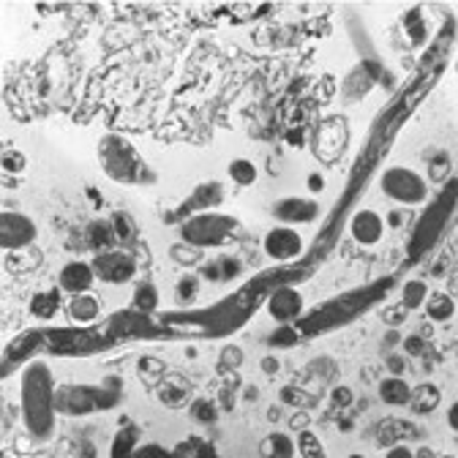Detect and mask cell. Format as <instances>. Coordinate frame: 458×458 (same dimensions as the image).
Here are the masks:
<instances>
[{
    "mask_svg": "<svg viewBox=\"0 0 458 458\" xmlns=\"http://www.w3.org/2000/svg\"><path fill=\"white\" fill-rule=\"evenodd\" d=\"M385 458H415V453L407 445H395L385 453Z\"/></svg>",
    "mask_w": 458,
    "mask_h": 458,
    "instance_id": "40",
    "label": "cell"
},
{
    "mask_svg": "<svg viewBox=\"0 0 458 458\" xmlns=\"http://www.w3.org/2000/svg\"><path fill=\"white\" fill-rule=\"evenodd\" d=\"M385 366H387L390 377H401V374H404V369H407V363H404V358H401V355H387Z\"/></svg>",
    "mask_w": 458,
    "mask_h": 458,
    "instance_id": "38",
    "label": "cell"
},
{
    "mask_svg": "<svg viewBox=\"0 0 458 458\" xmlns=\"http://www.w3.org/2000/svg\"><path fill=\"white\" fill-rule=\"evenodd\" d=\"M347 458H366V455H360V453H352V455H347Z\"/></svg>",
    "mask_w": 458,
    "mask_h": 458,
    "instance_id": "47",
    "label": "cell"
},
{
    "mask_svg": "<svg viewBox=\"0 0 458 458\" xmlns=\"http://www.w3.org/2000/svg\"><path fill=\"white\" fill-rule=\"evenodd\" d=\"M447 172H450V158H447V153H437V158H431V166H428L431 181L442 183V181L447 178Z\"/></svg>",
    "mask_w": 458,
    "mask_h": 458,
    "instance_id": "33",
    "label": "cell"
},
{
    "mask_svg": "<svg viewBox=\"0 0 458 458\" xmlns=\"http://www.w3.org/2000/svg\"><path fill=\"white\" fill-rule=\"evenodd\" d=\"M298 341H301V333L293 325H278L267 335V347H273V350H293V347H298Z\"/></svg>",
    "mask_w": 458,
    "mask_h": 458,
    "instance_id": "26",
    "label": "cell"
},
{
    "mask_svg": "<svg viewBox=\"0 0 458 458\" xmlns=\"http://www.w3.org/2000/svg\"><path fill=\"white\" fill-rule=\"evenodd\" d=\"M455 205H458V181L453 178V181H447L442 186L437 199L423 210V216H420V221L415 226L412 243H410V254L412 257H423L437 243V238L445 233V226H447Z\"/></svg>",
    "mask_w": 458,
    "mask_h": 458,
    "instance_id": "3",
    "label": "cell"
},
{
    "mask_svg": "<svg viewBox=\"0 0 458 458\" xmlns=\"http://www.w3.org/2000/svg\"><path fill=\"white\" fill-rule=\"evenodd\" d=\"M439 401H442L439 387L431 385V382H426V385H418V387L412 390V404H410V410H412L415 415H431V412L439 407Z\"/></svg>",
    "mask_w": 458,
    "mask_h": 458,
    "instance_id": "18",
    "label": "cell"
},
{
    "mask_svg": "<svg viewBox=\"0 0 458 458\" xmlns=\"http://www.w3.org/2000/svg\"><path fill=\"white\" fill-rule=\"evenodd\" d=\"M303 295L295 290V286H278L273 290V295L267 298V314L278 322V325H290L293 319H298L303 314Z\"/></svg>",
    "mask_w": 458,
    "mask_h": 458,
    "instance_id": "12",
    "label": "cell"
},
{
    "mask_svg": "<svg viewBox=\"0 0 458 458\" xmlns=\"http://www.w3.org/2000/svg\"><path fill=\"white\" fill-rule=\"evenodd\" d=\"M93 270L106 284H126L137 273V262H134V257L129 251L109 249V251H101L93 259Z\"/></svg>",
    "mask_w": 458,
    "mask_h": 458,
    "instance_id": "8",
    "label": "cell"
},
{
    "mask_svg": "<svg viewBox=\"0 0 458 458\" xmlns=\"http://www.w3.org/2000/svg\"><path fill=\"white\" fill-rule=\"evenodd\" d=\"M55 387L44 363H33L22 377V418L33 437L47 439L55 428Z\"/></svg>",
    "mask_w": 458,
    "mask_h": 458,
    "instance_id": "1",
    "label": "cell"
},
{
    "mask_svg": "<svg viewBox=\"0 0 458 458\" xmlns=\"http://www.w3.org/2000/svg\"><path fill=\"white\" fill-rule=\"evenodd\" d=\"M98 158L106 175L118 183H148L156 178L148 172L137 148L121 134H104L98 140Z\"/></svg>",
    "mask_w": 458,
    "mask_h": 458,
    "instance_id": "2",
    "label": "cell"
},
{
    "mask_svg": "<svg viewBox=\"0 0 458 458\" xmlns=\"http://www.w3.org/2000/svg\"><path fill=\"white\" fill-rule=\"evenodd\" d=\"M137 442H140V428L137 426H123L112 439L109 455L112 458H131L134 450H137Z\"/></svg>",
    "mask_w": 458,
    "mask_h": 458,
    "instance_id": "22",
    "label": "cell"
},
{
    "mask_svg": "<svg viewBox=\"0 0 458 458\" xmlns=\"http://www.w3.org/2000/svg\"><path fill=\"white\" fill-rule=\"evenodd\" d=\"M257 175H259V169H257L254 161H249V158H233V161H229V178H233L235 186L249 189V186L257 183Z\"/></svg>",
    "mask_w": 458,
    "mask_h": 458,
    "instance_id": "24",
    "label": "cell"
},
{
    "mask_svg": "<svg viewBox=\"0 0 458 458\" xmlns=\"http://www.w3.org/2000/svg\"><path fill=\"white\" fill-rule=\"evenodd\" d=\"M61 309V290H41L30 298V314L36 319H52Z\"/></svg>",
    "mask_w": 458,
    "mask_h": 458,
    "instance_id": "20",
    "label": "cell"
},
{
    "mask_svg": "<svg viewBox=\"0 0 458 458\" xmlns=\"http://www.w3.org/2000/svg\"><path fill=\"white\" fill-rule=\"evenodd\" d=\"M298 455L301 458H327V450H325V445L319 442V437L314 434V431H301L298 434Z\"/></svg>",
    "mask_w": 458,
    "mask_h": 458,
    "instance_id": "27",
    "label": "cell"
},
{
    "mask_svg": "<svg viewBox=\"0 0 458 458\" xmlns=\"http://www.w3.org/2000/svg\"><path fill=\"white\" fill-rule=\"evenodd\" d=\"M404 350H407L410 355L420 358V355L426 352V338H423V335H415V333L407 335V338H404Z\"/></svg>",
    "mask_w": 458,
    "mask_h": 458,
    "instance_id": "37",
    "label": "cell"
},
{
    "mask_svg": "<svg viewBox=\"0 0 458 458\" xmlns=\"http://www.w3.org/2000/svg\"><path fill=\"white\" fill-rule=\"evenodd\" d=\"M281 398H284V401H290V404H295V407H314V404H317V398H314V395H303V393L295 390V387H284V390H281Z\"/></svg>",
    "mask_w": 458,
    "mask_h": 458,
    "instance_id": "34",
    "label": "cell"
},
{
    "mask_svg": "<svg viewBox=\"0 0 458 458\" xmlns=\"http://www.w3.org/2000/svg\"><path fill=\"white\" fill-rule=\"evenodd\" d=\"M36 238H38V226L33 224V218H28L25 213H14V210L0 213V246L6 251L25 249Z\"/></svg>",
    "mask_w": 458,
    "mask_h": 458,
    "instance_id": "6",
    "label": "cell"
},
{
    "mask_svg": "<svg viewBox=\"0 0 458 458\" xmlns=\"http://www.w3.org/2000/svg\"><path fill=\"white\" fill-rule=\"evenodd\" d=\"M447 426L458 434V401H453L450 410H447Z\"/></svg>",
    "mask_w": 458,
    "mask_h": 458,
    "instance_id": "41",
    "label": "cell"
},
{
    "mask_svg": "<svg viewBox=\"0 0 458 458\" xmlns=\"http://www.w3.org/2000/svg\"><path fill=\"white\" fill-rule=\"evenodd\" d=\"M238 233H241V221L226 213H199L181 224L183 243L202 249V251L229 243Z\"/></svg>",
    "mask_w": 458,
    "mask_h": 458,
    "instance_id": "4",
    "label": "cell"
},
{
    "mask_svg": "<svg viewBox=\"0 0 458 458\" xmlns=\"http://www.w3.org/2000/svg\"><path fill=\"white\" fill-rule=\"evenodd\" d=\"M0 166H4V172H9V175H20V172H25V166H28V158L20 150H6L0 156Z\"/></svg>",
    "mask_w": 458,
    "mask_h": 458,
    "instance_id": "30",
    "label": "cell"
},
{
    "mask_svg": "<svg viewBox=\"0 0 458 458\" xmlns=\"http://www.w3.org/2000/svg\"><path fill=\"white\" fill-rule=\"evenodd\" d=\"M428 284L423 278H410L404 286H401V306L407 311H418V309H426V301H428Z\"/></svg>",
    "mask_w": 458,
    "mask_h": 458,
    "instance_id": "19",
    "label": "cell"
},
{
    "mask_svg": "<svg viewBox=\"0 0 458 458\" xmlns=\"http://www.w3.org/2000/svg\"><path fill=\"white\" fill-rule=\"evenodd\" d=\"M106 404H112V395H101L88 387H69L55 395V407L66 415H85L93 410H104Z\"/></svg>",
    "mask_w": 458,
    "mask_h": 458,
    "instance_id": "9",
    "label": "cell"
},
{
    "mask_svg": "<svg viewBox=\"0 0 458 458\" xmlns=\"http://www.w3.org/2000/svg\"><path fill=\"white\" fill-rule=\"evenodd\" d=\"M295 453H298V442L284 431H273L259 442L262 458H295Z\"/></svg>",
    "mask_w": 458,
    "mask_h": 458,
    "instance_id": "16",
    "label": "cell"
},
{
    "mask_svg": "<svg viewBox=\"0 0 458 458\" xmlns=\"http://www.w3.org/2000/svg\"><path fill=\"white\" fill-rule=\"evenodd\" d=\"M385 341H387V344H398V341H404V338L398 335V330H390V333L385 335Z\"/></svg>",
    "mask_w": 458,
    "mask_h": 458,
    "instance_id": "45",
    "label": "cell"
},
{
    "mask_svg": "<svg viewBox=\"0 0 458 458\" xmlns=\"http://www.w3.org/2000/svg\"><path fill=\"white\" fill-rule=\"evenodd\" d=\"M453 311H455V303H453V298H450L447 293H431V295H428V301H426V314H428V319H434V322H447V319L453 317Z\"/></svg>",
    "mask_w": 458,
    "mask_h": 458,
    "instance_id": "25",
    "label": "cell"
},
{
    "mask_svg": "<svg viewBox=\"0 0 458 458\" xmlns=\"http://www.w3.org/2000/svg\"><path fill=\"white\" fill-rule=\"evenodd\" d=\"M241 273H243V265L235 257H218L216 262L205 265V270H202V276L210 281H233Z\"/></svg>",
    "mask_w": 458,
    "mask_h": 458,
    "instance_id": "21",
    "label": "cell"
},
{
    "mask_svg": "<svg viewBox=\"0 0 458 458\" xmlns=\"http://www.w3.org/2000/svg\"><path fill=\"white\" fill-rule=\"evenodd\" d=\"M379 189L398 205H423L428 199V183L423 175L407 166H387L379 178Z\"/></svg>",
    "mask_w": 458,
    "mask_h": 458,
    "instance_id": "5",
    "label": "cell"
},
{
    "mask_svg": "<svg viewBox=\"0 0 458 458\" xmlns=\"http://www.w3.org/2000/svg\"><path fill=\"white\" fill-rule=\"evenodd\" d=\"M404 311H407V309H401V311H387V314H385V322L393 325V327H398L401 322H404Z\"/></svg>",
    "mask_w": 458,
    "mask_h": 458,
    "instance_id": "42",
    "label": "cell"
},
{
    "mask_svg": "<svg viewBox=\"0 0 458 458\" xmlns=\"http://www.w3.org/2000/svg\"><path fill=\"white\" fill-rule=\"evenodd\" d=\"M350 235L358 246L374 249V246H379V241L385 235V218L377 210H358L350 218Z\"/></svg>",
    "mask_w": 458,
    "mask_h": 458,
    "instance_id": "13",
    "label": "cell"
},
{
    "mask_svg": "<svg viewBox=\"0 0 458 458\" xmlns=\"http://www.w3.org/2000/svg\"><path fill=\"white\" fill-rule=\"evenodd\" d=\"M112 226H114V235H118V241H131L134 238V224L126 213H114L112 218Z\"/></svg>",
    "mask_w": 458,
    "mask_h": 458,
    "instance_id": "32",
    "label": "cell"
},
{
    "mask_svg": "<svg viewBox=\"0 0 458 458\" xmlns=\"http://www.w3.org/2000/svg\"><path fill=\"white\" fill-rule=\"evenodd\" d=\"M306 189L314 191V194H319V191L325 189V178L319 175V172H311V175L306 178Z\"/></svg>",
    "mask_w": 458,
    "mask_h": 458,
    "instance_id": "39",
    "label": "cell"
},
{
    "mask_svg": "<svg viewBox=\"0 0 458 458\" xmlns=\"http://www.w3.org/2000/svg\"><path fill=\"white\" fill-rule=\"evenodd\" d=\"M224 202V186L218 181H208V183H199L189 199L181 202V208L175 210V218H183L189 221L191 216H199V213H208L213 208H218Z\"/></svg>",
    "mask_w": 458,
    "mask_h": 458,
    "instance_id": "11",
    "label": "cell"
},
{
    "mask_svg": "<svg viewBox=\"0 0 458 458\" xmlns=\"http://www.w3.org/2000/svg\"><path fill=\"white\" fill-rule=\"evenodd\" d=\"M455 72H458V64H455Z\"/></svg>",
    "mask_w": 458,
    "mask_h": 458,
    "instance_id": "48",
    "label": "cell"
},
{
    "mask_svg": "<svg viewBox=\"0 0 458 458\" xmlns=\"http://www.w3.org/2000/svg\"><path fill=\"white\" fill-rule=\"evenodd\" d=\"M101 314V306H98V298L93 293H85V295H74L69 301V317L77 322V325H90L96 322Z\"/></svg>",
    "mask_w": 458,
    "mask_h": 458,
    "instance_id": "17",
    "label": "cell"
},
{
    "mask_svg": "<svg viewBox=\"0 0 458 458\" xmlns=\"http://www.w3.org/2000/svg\"><path fill=\"white\" fill-rule=\"evenodd\" d=\"M156 306H158V286L150 284V281L137 284V290H134V309H140L142 314H150Z\"/></svg>",
    "mask_w": 458,
    "mask_h": 458,
    "instance_id": "28",
    "label": "cell"
},
{
    "mask_svg": "<svg viewBox=\"0 0 458 458\" xmlns=\"http://www.w3.org/2000/svg\"><path fill=\"white\" fill-rule=\"evenodd\" d=\"M191 415H194L197 420H202V423H213L218 412H216V407L210 404V401L199 398V401H194V404H191Z\"/></svg>",
    "mask_w": 458,
    "mask_h": 458,
    "instance_id": "35",
    "label": "cell"
},
{
    "mask_svg": "<svg viewBox=\"0 0 458 458\" xmlns=\"http://www.w3.org/2000/svg\"><path fill=\"white\" fill-rule=\"evenodd\" d=\"M385 221H387V224H390V226H393V229H395V226H401V224H404V216H401V213H398V210H390V213H387V218H385Z\"/></svg>",
    "mask_w": 458,
    "mask_h": 458,
    "instance_id": "43",
    "label": "cell"
},
{
    "mask_svg": "<svg viewBox=\"0 0 458 458\" xmlns=\"http://www.w3.org/2000/svg\"><path fill=\"white\" fill-rule=\"evenodd\" d=\"M178 298L183 301V303H191L197 295H199V276H183L181 281H178Z\"/></svg>",
    "mask_w": 458,
    "mask_h": 458,
    "instance_id": "31",
    "label": "cell"
},
{
    "mask_svg": "<svg viewBox=\"0 0 458 458\" xmlns=\"http://www.w3.org/2000/svg\"><path fill=\"white\" fill-rule=\"evenodd\" d=\"M330 398H333V404H335V407H350V404H352V401H355V393H352L350 387H344V385H338V387H333Z\"/></svg>",
    "mask_w": 458,
    "mask_h": 458,
    "instance_id": "36",
    "label": "cell"
},
{
    "mask_svg": "<svg viewBox=\"0 0 458 458\" xmlns=\"http://www.w3.org/2000/svg\"><path fill=\"white\" fill-rule=\"evenodd\" d=\"M273 218L284 226H295V224H311L319 218V202L309 199V197H286L278 199L270 208Z\"/></svg>",
    "mask_w": 458,
    "mask_h": 458,
    "instance_id": "10",
    "label": "cell"
},
{
    "mask_svg": "<svg viewBox=\"0 0 458 458\" xmlns=\"http://www.w3.org/2000/svg\"><path fill=\"white\" fill-rule=\"evenodd\" d=\"M96 278H98V276H96L93 265L74 259V262H66V265L61 267V273H57V290H61V293H69L72 298H74V295H85V293H90V286H93Z\"/></svg>",
    "mask_w": 458,
    "mask_h": 458,
    "instance_id": "14",
    "label": "cell"
},
{
    "mask_svg": "<svg viewBox=\"0 0 458 458\" xmlns=\"http://www.w3.org/2000/svg\"><path fill=\"white\" fill-rule=\"evenodd\" d=\"M415 458H437V455L431 453V447H420V450L415 453Z\"/></svg>",
    "mask_w": 458,
    "mask_h": 458,
    "instance_id": "46",
    "label": "cell"
},
{
    "mask_svg": "<svg viewBox=\"0 0 458 458\" xmlns=\"http://www.w3.org/2000/svg\"><path fill=\"white\" fill-rule=\"evenodd\" d=\"M262 371L265 374H276L278 371V360L276 358H262Z\"/></svg>",
    "mask_w": 458,
    "mask_h": 458,
    "instance_id": "44",
    "label": "cell"
},
{
    "mask_svg": "<svg viewBox=\"0 0 458 458\" xmlns=\"http://www.w3.org/2000/svg\"><path fill=\"white\" fill-rule=\"evenodd\" d=\"M262 251L276 262H293L303 254V238L295 233L293 226L278 224L262 238Z\"/></svg>",
    "mask_w": 458,
    "mask_h": 458,
    "instance_id": "7",
    "label": "cell"
},
{
    "mask_svg": "<svg viewBox=\"0 0 458 458\" xmlns=\"http://www.w3.org/2000/svg\"><path fill=\"white\" fill-rule=\"evenodd\" d=\"M169 257H172V262H178V265H183V267L199 265V262L205 259L202 249H194V246H189V243L172 246V249H169Z\"/></svg>",
    "mask_w": 458,
    "mask_h": 458,
    "instance_id": "29",
    "label": "cell"
},
{
    "mask_svg": "<svg viewBox=\"0 0 458 458\" xmlns=\"http://www.w3.org/2000/svg\"><path fill=\"white\" fill-rule=\"evenodd\" d=\"M379 398L387 407H410L412 404V387L404 377H385L379 382Z\"/></svg>",
    "mask_w": 458,
    "mask_h": 458,
    "instance_id": "15",
    "label": "cell"
},
{
    "mask_svg": "<svg viewBox=\"0 0 458 458\" xmlns=\"http://www.w3.org/2000/svg\"><path fill=\"white\" fill-rule=\"evenodd\" d=\"M88 243L96 249V251H109V246L118 241V235H114V226H112V221H104V218H98V221H93L88 229Z\"/></svg>",
    "mask_w": 458,
    "mask_h": 458,
    "instance_id": "23",
    "label": "cell"
}]
</instances>
